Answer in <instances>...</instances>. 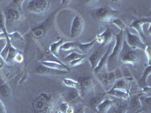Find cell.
<instances>
[{
  "label": "cell",
  "instance_id": "obj_43",
  "mask_svg": "<svg viewBox=\"0 0 151 113\" xmlns=\"http://www.w3.org/2000/svg\"><path fill=\"white\" fill-rule=\"evenodd\" d=\"M75 113H86V111H85V108H84V107H81V108L79 109Z\"/></svg>",
  "mask_w": 151,
  "mask_h": 113
},
{
  "label": "cell",
  "instance_id": "obj_29",
  "mask_svg": "<svg viewBox=\"0 0 151 113\" xmlns=\"http://www.w3.org/2000/svg\"><path fill=\"white\" fill-rule=\"evenodd\" d=\"M96 42V39H94L92 41H89L88 43H79V48L81 51L83 53H87L89 50H91V48H92L93 45H94V43Z\"/></svg>",
  "mask_w": 151,
  "mask_h": 113
},
{
  "label": "cell",
  "instance_id": "obj_26",
  "mask_svg": "<svg viewBox=\"0 0 151 113\" xmlns=\"http://www.w3.org/2000/svg\"><path fill=\"white\" fill-rule=\"evenodd\" d=\"M151 74V69H150V65L147 66L145 70H144V73H143L142 76H141V79L139 80L138 83H139V85L141 87H146L147 86V79L149 78V76Z\"/></svg>",
  "mask_w": 151,
  "mask_h": 113
},
{
  "label": "cell",
  "instance_id": "obj_5",
  "mask_svg": "<svg viewBox=\"0 0 151 113\" xmlns=\"http://www.w3.org/2000/svg\"><path fill=\"white\" fill-rule=\"evenodd\" d=\"M137 60H138V55L136 52V50L131 48L124 39L122 51L119 56V61H121L122 64L133 65Z\"/></svg>",
  "mask_w": 151,
  "mask_h": 113
},
{
  "label": "cell",
  "instance_id": "obj_16",
  "mask_svg": "<svg viewBox=\"0 0 151 113\" xmlns=\"http://www.w3.org/2000/svg\"><path fill=\"white\" fill-rule=\"evenodd\" d=\"M42 65L48 67V68L53 69H55V70L62 71V72H70V68H69L68 67H67L64 63L45 61V62H42Z\"/></svg>",
  "mask_w": 151,
  "mask_h": 113
},
{
  "label": "cell",
  "instance_id": "obj_18",
  "mask_svg": "<svg viewBox=\"0 0 151 113\" xmlns=\"http://www.w3.org/2000/svg\"><path fill=\"white\" fill-rule=\"evenodd\" d=\"M37 72L40 74H43V75H64V74L67 73L66 72L55 70V69H53L48 68V67H45V66H42V65H40L38 67Z\"/></svg>",
  "mask_w": 151,
  "mask_h": 113
},
{
  "label": "cell",
  "instance_id": "obj_13",
  "mask_svg": "<svg viewBox=\"0 0 151 113\" xmlns=\"http://www.w3.org/2000/svg\"><path fill=\"white\" fill-rule=\"evenodd\" d=\"M151 22V19L150 17H146V18H141L139 19V20H136V21H133L132 24L129 25V26L132 28H134L135 30H137V32L139 33L140 38H141L142 41H146L147 37L145 36V33H144V29H143V26L144 24H150Z\"/></svg>",
  "mask_w": 151,
  "mask_h": 113
},
{
  "label": "cell",
  "instance_id": "obj_27",
  "mask_svg": "<svg viewBox=\"0 0 151 113\" xmlns=\"http://www.w3.org/2000/svg\"><path fill=\"white\" fill-rule=\"evenodd\" d=\"M78 47H79V42L77 41H65L61 45L60 49L65 51H70L76 48H78Z\"/></svg>",
  "mask_w": 151,
  "mask_h": 113
},
{
  "label": "cell",
  "instance_id": "obj_3",
  "mask_svg": "<svg viewBox=\"0 0 151 113\" xmlns=\"http://www.w3.org/2000/svg\"><path fill=\"white\" fill-rule=\"evenodd\" d=\"M23 0H14L11 2L7 9V13L5 16L6 25H12L14 23L21 21L22 19V4Z\"/></svg>",
  "mask_w": 151,
  "mask_h": 113
},
{
  "label": "cell",
  "instance_id": "obj_7",
  "mask_svg": "<svg viewBox=\"0 0 151 113\" xmlns=\"http://www.w3.org/2000/svg\"><path fill=\"white\" fill-rule=\"evenodd\" d=\"M116 15L117 11L108 6L97 9L94 12V16L102 23H111L113 19L116 18Z\"/></svg>",
  "mask_w": 151,
  "mask_h": 113
},
{
  "label": "cell",
  "instance_id": "obj_41",
  "mask_svg": "<svg viewBox=\"0 0 151 113\" xmlns=\"http://www.w3.org/2000/svg\"><path fill=\"white\" fill-rule=\"evenodd\" d=\"M5 60H4V59L2 58V56H1V54H0V69H2V68L4 67V66H5Z\"/></svg>",
  "mask_w": 151,
  "mask_h": 113
},
{
  "label": "cell",
  "instance_id": "obj_37",
  "mask_svg": "<svg viewBox=\"0 0 151 113\" xmlns=\"http://www.w3.org/2000/svg\"><path fill=\"white\" fill-rule=\"evenodd\" d=\"M14 61L19 63V64H21V63L24 61V55H23L22 52H19V53L16 54L15 57H14Z\"/></svg>",
  "mask_w": 151,
  "mask_h": 113
},
{
  "label": "cell",
  "instance_id": "obj_44",
  "mask_svg": "<svg viewBox=\"0 0 151 113\" xmlns=\"http://www.w3.org/2000/svg\"><path fill=\"white\" fill-rule=\"evenodd\" d=\"M61 113H62V112H61Z\"/></svg>",
  "mask_w": 151,
  "mask_h": 113
},
{
  "label": "cell",
  "instance_id": "obj_36",
  "mask_svg": "<svg viewBox=\"0 0 151 113\" xmlns=\"http://www.w3.org/2000/svg\"><path fill=\"white\" fill-rule=\"evenodd\" d=\"M86 55H85V56H83V57H81V58L76 59V60H73V61L70 62V65L73 67H77V66L81 65V64L83 63V61L85 60V59H86Z\"/></svg>",
  "mask_w": 151,
  "mask_h": 113
},
{
  "label": "cell",
  "instance_id": "obj_20",
  "mask_svg": "<svg viewBox=\"0 0 151 113\" xmlns=\"http://www.w3.org/2000/svg\"><path fill=\"white\" fill-rule=\"evenodd\" d=\"M19 52H21V51H19L18 49L15 48V47L13 46V45L9 48V52H8L7 56L5 57V63L6 64H8L9 66H12L13 64L14 61V57H15L16 54Z\"/></svg>",
  "mask_w": 151,
  "mask_h": 113
},
{
  "label": "cell",
  "instance_id": "obj_35",
  "mask_svg": "<svg viewBox=\"0 0 151 113\" xmlns=\"http://www.w3.org/2000/svg\"><path fill=\"white\" fill-rule=\"evenodd\" d=\"M111 24L116 25V26L119 29H120V30H125V23H124L122 21H121L120 19H119V18L113 19V21H111Z\"/></svg>",
  "mask_w": 151,
  "mask_h": 113
},
{
  "label": "cell",
  "instance_id": "obj_42",
  "mask_svg": "<svg viewBox=\"0 0 151 113\" xmlns=\"http://www.w3.org/2000/svg\"><path fill=\"white\" fill-rule=\"evenodd\" d=\"M66 113H75L74 112V109L72 106H69L68 109L66 111Z\"/></svg>",
  "mask_w": 151,
  "mask_h": 113
},
{
  "label": "cell",
  "instance_id": "obj_31",
  "mask_svg": "<svg viewBox=\"0 0 151 113\" xmlns=\"http://www.w3.org/2000/svg\"><path fill=\"white\" fill-rule=\"evenodd\" d=\"M63 82L67 87L70 88H73V89H78L79 88V84H78L77 81L73 80L70 79H64Z\"/></svg>",
  "mask_w": 151,
  "mask_h": 113
},
{
  "label": "cell",
  "instance_id": "obj_4",
  "mask_svg": "<svg viewBox=\"0 0 151 113\" xmlns=\"http://www.w3.org/2000/svg\"><path fill=\"white\" fill-rule=\"evenodd\" d=\"M55 16V14H53L41 24H39L37 26L32 28L29 30L28 36H29L30 39L33 40H39L42 39L47 34L48 29L52 27V24L54 23Z\"/></svg>",
  "mask_w": 151,
  "mask_h": 113
},
{
  "label": "cell",
  "instance_id": "obj_25",
  "mask_svg": "<svg viewBox=\"0 0 151 113\" xmlns=\"http://www.w3.org/2000/svg\"><path fill=\"white\" fill-rule=\"evenodd\" d=\"M106 94L104 93H102V94H99L96 96H94V97L91 98V100H90V106L92 107L93 109H95L100 103L103 101L104 99L106 97Z\"/></svg>",
  "mask_w": 151,
  "mask_h": 113
},
{
  "label": "cell",
  "instance_id": "obj_17",
  "mask_svg": "<svg viewBox=\"0 0 151 113\" xmlns=\"http://www.w3.org/2000/svg\"><path fill=\"white\" fill-rule=\"evenodd\" d=\"M105 94L106 95H110V96L116 97L122 99H128L129 97V91L116 89V88H110L106 92H105Z\"/></svg>",
  "mask_w": 151,
  "mask_h": 113
},
{
  "label": "cell",
  "instance_id": "obj_15",
  "mask_svg": "<svg viewBox=\"0 0 151 113\" xmlns=\"http://www.w3.org/2000/svg\"><path fill=\"white\" fill-rule=\"evenodd\" d=\"M114 105H115V102L113 101V99L106 97L101 103L97 106L95 108V110H96L97 113H107V112Z\"/></svg>",
  "mask_w": 151,
  "mask_h": 113
},
{
  "label": "cell",
  "instance_id": "obj_22",
  "mask_svg": "<svg viewBox=\"0 0 151 113\" xmlns=\"http://www.w3.org/2000/svg\"><path fill=\"white\" fill-rule=\"evenodd\" d=\"M81 99V95L78 89H73L72 88L71 91L68 93L67 96V103H77Z\"/></svg>",
  "mask_w": 151,
  "mask_h": 113
},
{
  "label": "cell",
  "instance_id": "obj_34",
  "mask_svg": "<svg viewBox=\"0 0 151 113\" xmlns=\"http://www.w3.org/2000/svg\"><path fill=\"white\" fill-rule=\"evenodd\" d=\"M0 29H2V33L5 35L8 34V32L6 30V21H5V16L3 14V12L0 10Z\"/></svg>",
  "mask_w": 151,
  "mask_h": 113
},
{
  "label": "cell",
  "instance_id": "obj_21",
  "mask_svg": "<svg viewBox=\"0 0 151 113\" xmlns=\"http://www.w3.org/2000/svg\"><path fill=\"white\" fill-rule=\"evenodd\" d=\"M65 42V39H60V40H58V41H55V42L52 43V45H50L49 48V52L52 54H53L54 56H56L57 58L59 59V51L60 49V47L61 45Z\"/></svg>",
  "mask_w": 151,
  "mask_h": 113
},
{
  "label": "cell",
  "instance_id": "obj_9",
  "mask_svg": "<svg viewBox=\"0 0 151 113\" xmlns=\"http://www.w3.org/2000/svg\"><path fill=\"white\" fill-rule=\"evenodd\" d=\"M79 84V90L81 97L86 96L94 89V82L91 76H81L77 81Z\"/></svg>",
  "mask_w": 151,
  "mask_h": 113
},
{
  "label": "cell",
  "instance_id": "obj_1",
  "mask_svg": "<svg viewBox=\"0 0 151 113\" xmlns=\"http://www.w3.org/2000/svg\"><path fill=\"white\" fill-rule=\"evenodd\" d=\"M53 104V97L51 94L41 93L33 102L34 113H51Z\"/></svg>",
  "mask_w": 151,
  "mask_h": 113
},
{
  "label": "cell",
  "instance_id": "obj_40",
  "mask_svg": "<svg viewBox=\"0 0 151 113\" xmlns=\"http://www.w3.org/2000/svg\"><path fill=\"white\" fill-rule=\"evenodd\" d=\"M0 113H6V108L0 99Z\"/></svg>",
  "mask_w": 151,
  "mask_h": 113
},
{
  "label": "cell",
  "instance_id": "obj_23",
  "mask_svg": "<svg viewBox=\"0 0 151 113\" xmlns=\"http://www.w3.org/2000/svg\"><path fill=\"white\" fill-rule=\"evenodd\" d=\"M141 94L134 95L130 101V106L136 112L135 113H137L142 107V101L141 100Z\"/></svg>",
  "mask_w": 151,
  "mask_h": 113
},
{
  "label": "cell",
  "instance_id": "obj_24",
  "mask_svg": "<svg viewBox=\"0 0 151 113\" xmlns=\"http://www.w3.org/2000/svg\"><path fill=\"white\" fill-rule=\"evenodd\" d=\"M111 88H116V89L129 91V84H128L127 82L125 79H122V78H119V79L116 80V82H114Z\"/></svg>",
  "mask_w": 151,
  "mask_h": 113
},
{
  "label": "cell",
  "instance_id": "obj_38",
  "mask_svg": "<svg viewBox=\"0 0 151 113\" xmlns=\"http://www.w3.org/2000/svg\"><path fill=\"white\" fill-rule=\"evenodd\" d=\"M144 51H145V54H146L147 57V60H148V65H150L151 64V60H150V48L149 46H147L145 50H144Z\"/></svg>",
  "mask_w": 151,
  "mask_h": 113
},
{
  "label": "cell",
  "instance_id": "obj_30",
  "mask_svg": "<svg viewBox=\"0 0 151 113\" xmlns=\"http://www.w3.org/2000/svg\"><path fill=\"white\" fill-rule=\"evenodd\" d=\"M128 109H129V108H128L127 103L123 101L117 105L116 109L113 111V113H126Z\"/></svg>",
  "mask_w": 151,
  "mask_h": 113
},
{
  "label": "cell",
  "instance_id": "obj_33",
  "mask_svg": "<svg viewBox=\"0 0 151 113\" xmlns=\"http://www.w3.org/2000/svg\"><path fill=\"white\" fill-rule=\"evenodd\" d=\"M0 93L4 97L10 96L11 89L10 87H9V85L7 83H4V84L0 85Z\"/></svg>",
  "mask_w": 151,
  "mask_h": 113
},
{
  "label": "cell",
  "instance_id": "obj_8",
  "mask_svg": "<svg viewBox=\"0 0 151 113\" xmlns=\"http://www.w3.org/2000/svg\"><path fill=\"white\" fill-rule=\"evenodd\" d=\"M85 28V21L79 14H76L73 19L70 32V38L76 39L83 33Z\"/></svg>",
  "mask_w": 151,
  "mask_h": 113
},
{
  "label": "cell",
  "instance_id": "obj_32",
  "mask_svg": "<svg viewBox=\"0 0 151 113\" xmlns=\"http://www.w3.org/2000/svg\"><path fill=\"white\" fill-rule=\"evenodd\" d=\"M83 56H85V54H79L77 52H71L68 56H67L66 57H64L63 60L66 62H71L73 60H75L76 59L81 58L83 57Z\"/></svg>",
  "mask_w": 151,
  "mask_h": 113
},
{
  "label": "cell",
  "instance_id": "obj_12",
  "mask_svg": "<svg viewBox=\"0 0 151 113\" xmlns=\"http://www.w3.org/2000/svg\"><path fill=\"white\" fill-rule=\"evenodd\" d=\"M99 80L102 83L105 87L107 88H111L113 87V84L116 82V80L119 78L117 77L116 72L115 71H110L109 72H105L104 74H99Z\"/></svg>",
  "mask_w": 151,
  "mask_h": 113
},
{
  "label": "cell",
  "instance_id": "obj_28",
  "mask_svg": "<svg viewBox=\"0 0 151 113\" xmlns=\"http://www.w3.org/2000/svg\"><path fill=\"white\" fill-rule=\"evenodd\" d=\"M8 37H9V40L11 42L13 41H16V42H23L24 41V38L23 37L22 35L20 33L15 31L14 33H8Z\"/></svg>",
  "mask_w": 151,
  "mask_h": 113
},
{
  "label": "cell",
  "instance_id": "obj_14",
  "mask_svg": "<svg viewBox=\"0 0 151 113\" xmlns=\"http://www.w3.org/2000/svg\"><path fill=\"white\" fill-rule=\"evenodd\" d=\"M112 41H113V33L109 27H106L104 33L101 35H98L96 37V41L99 42L100 44H102L104 46L110 44Z\"/></svg>",
  "mask_w": 151,
  "mask_h": 113
},
{
  "label": "cell",
  "instance_id": "obj_11",
  "mask_svg": "<svg viewBox=\"0 0 151 113\" xmlns=\"http://www.w3.org/2000/svg\"><path fill=\"white\" fill-rule=\"evenodd\" d=\"M113 41H112L109 44V48H107L106 51L103 54V56H101V58L100 60L99 63H98V66L96 67V68L94 69V72L95 75H99V74H104L105 72H106L107 70V60H108V57L110 56V53L112 51V45H113Z\"/></svg>",
  "mask_w": 151,
  "mask_h": 113
},
{
  "label": "cell",
  "instance_id": "obj_19",
  "mask_svg": "<svg viewBox=\"0 0 151 113\" xmlns=\"http://www.w3.org/2000/svg\"><path fill=\"white\" fill-rule=\"evenodd\" d=\"M103 56V54L101 51H96L93 52L91 54V56L88 57V61H89L90 64H91V67L94 70V69L96 68V67L98 66V63H99L100 60L101 58V56Z\"/></svg>",
  "mask_w": 151,
  "mask_h": 113
},
{
  "label": "cell",
  "instance_id": "obj_6",
  "mask_svg": "<svg viewBox=\"0 0 151 113\" xmlns=\"http://www.w3.org/2000/svg\"><path fill=\"white\" fill-rule=\"evenodd\" d=\"M51 7V2L48 0H31L28 2L27 9L33 14H40L46 12Z\"/></svg>",
  "mask_w": 151,
  "mask_h": 113
},
{
  "label": "cell",
  "instance_id": "obj_39",
  "mask_svg": "<svg viewBox=\"0 0 151 113\" xmlns=\"http://www.w3.org/2000/svg\"><path fill=\"white\" fill-rule=\"evenodd\" d=\"M69 104L67 103V102H64L63 103H61V105L60 106V111L62 113H66V111L68 109Z\"/></svg>",
  "mask_w": 151,
  "mask_h": 113
},
{
  "label": "cell",
  "instance_id": "obj_2",
  "mask_svg": "<svg viewBox=\"0 0 151 113\" xmlns=\"http://www.w3.org/2000/svg\"><path fill=\"white\" fill-rule=\"evenodd\" d=\"M123 33L124 30H120L119 32V33L115 35L116 45L112 49V51L109 56L108 60H107V69L110 70L109 72L113 70V69L115 68V66L119 62V56L120 52L122 51V44H123Z\"/></svg>",
  "mask_w": 151,
  "mask_h": 113
},
{
  "label": "cell",
  "instance_id": "obj_10",
  "mask_svg": "<svg viewBox=\"0 0 151 113\" xmlns=\"http://www.w3.org/2000/svg\"><path fill=\"white\" fill-rule=\"evenodd\" d=\"M125 30L126 32V39L125 40L126 41V43L128 44V45L131 48L134 50L141 49L144 51L145 48H146L147 45L142 41V39L140 38V36L131 33L129 29H125Z\"/></svg>",
  "mask_w": 151,
  "mask_h": 113
}]
</instances>
